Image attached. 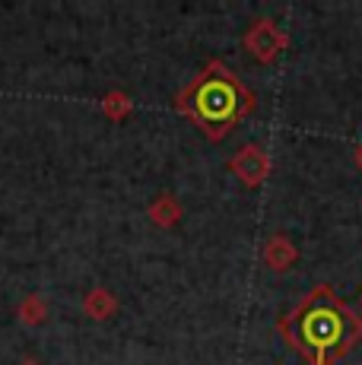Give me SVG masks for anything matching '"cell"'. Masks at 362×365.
Here are the masks:
<instances>
[{
	"label": "cell",
	"instance_id": "6da1fadb",
	"mask_svg": "<svg viewBox=\"0 0 362 365\" xmlns=\"http://www.w3.org/2000/svg\"><path fill=\"white\" fill-rule=\"evenodd\" d=\"M286 340L299 353L305 356L311 365H331L340 353L353 346V340L359 336V318H353L346 312V305L340 299H333L331 289L311 292L299 312H292L286 321Z\"/></svg>",
	"mask_w": 362,
	"mask_h": 365
},
{
	"label": "cell",
	"instance_id": "7a4b0ae2",
	"mask_svg": "<svg viewBox=\"0 0 362 365\" xmlns=\"http://www.w3.org/2000/svg\"><path fill=\"white\" fill-rule=\"evenodd\" d=\"M242 96H245L242 86L235 80H229V73L210 76V80H204L197 86V93H194V115H197L200 124H207L210 133H213V128H219L217 133L222 137V133L229 130V124L245 111V105H239Z\"/></svg>",
	"mask_w": 362,
	"mask_h": 365
},
{
	"label": "cell",
	"instance_id": "3957f363",
	"mask_svg": "<svg viewBox=\"0 0 362 365\" xmlns=\"http://www.w3.org/2000/svg\"><path fill=\"white\" fill-rule=\"evenodd\" d=\"M245 45L257 61H274L283 51V45H286V35L276 29L274 23H254L252 32L245 35Z\"/></svg>",
	"mask_w": 362,
	"mask_h": 365
},
{
	"label": "cell",
	"instance_id": "277c9868",
	"mask_svg": "<svg viewBox=\"0 0 362 365\" xmlns=\"http://www.w3.org/2000/svg\"><path fill=\"white\" fill-rule=\"evenodd\" d=\"M229 168H232V175L235 178H242L245 185H261V181L267 178V172H270V159H267V153H264L261 146H245V150L229 163Z\"/></svg>",
	"mask_w": 362,
	"mask_h": 365
},
{
	"label": "cell",
	"instance_id": "5b68a950",
	"mask_svg": "<svg viewBox=\"0 0 362 365\" xmlns=\"http://www.w3.org/2000/svg\"><path fill=\"white\" fill-rule=\"evenodd\" d=\"M264 261H267V267H274V270H286L296 261V245L283 235H274L264 245Z\"/></svg>",
	"mask_w": 362,
	"mask_h": 365
},
{
	"label": "cell",
	"instance_id": "8992f818",
	"mask_svg": "<svg viewBox=\"0 0 362 365\" xmlns=\"http://www.w3.org/2000/svg\"><path fill=\"white\" fill-rule=\"evenodd\" d=\"M178 203L172 200V197H159L156 203H152V210H150V216H152V222H159V226H172V222L178 220Z\"/></svg>",
	"mask_w": 362,
	"mask_h": 365
},
{
	"label": "cell",
	"instance_id": "52a82bcc",
	"mask_svg": "<svg viewBox=\"0 0 362 365\" xmlns=\"http://www.w3.org/2000/svg\"><path fill=\"white\" fill-rule=\"evenodd\" d=\"M86 312L93 314V318H105V314H111V312H115V299H111L105 289L93 292V296L86 299Z\"/></svg>",
	"mask_w": 362,
	"mask_h": 365
},
{
	"label": "cell",
	"instance_id": "ba28073f",
	"mask_svg": "<svg viewBox=\"0 0 362 365\" xmlns=\"http://www.w3.org/2000/svg\"><path fill=\"white\" fill-rule=\"evenodd\" d=\"M19 314H23L26 321H41V318H45V305H41L38 299H29V302L23 305V312H19Z\"/></svg>",
	"mask_w": 362,
	"mask_h": 365
},
{
	"label": "cell",
	"instance_id": "9c48e42d",
	"mask_svg": "<svg viewBox=\"0 0 362 365\" xmlns=\"http://www.w3.org/2000/svg\"><path fill=\"white\" fill-rule=\"evenodd\" d=\"M105 108H108V115H121V111H128V102H124L121 96H108Z\"/></svg>",
	"mask_w": 362,
	"mask_h": 365
},
{
	"label": "cell",
	"instance_id": "30bf717a",
	"mask_svg": "<svg viewBox=\"0 0 362 365\" xmlns=\"http://www.w3.org/2000/svg\"><path fill=\"white\" fill-rule=\"evenodd\" d=\"M356 163H359V168H362V146H359V153H356Z\"/></svg>",
	"mask_w": 362,
	"mask_h": 365
}]
</instances>
